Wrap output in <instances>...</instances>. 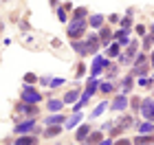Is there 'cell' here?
<instances>
[{
  "label": "cell",
  "mask_w": 154,
  "mask_h": 145,
  "mask_svg": "<svg viewBox=\"0 0 154 145\" xmlns=\"http://www.w3.org/2000/svg\"><path fill=\"white\" fill-rule=\"evenodd\" d=\"M84 31H86V22H84V20H73V22L68 24V35L73 38V42L84 35Z\"/></svg>",
  "instance_id": "cell-1"
},
{
  "label": "cell",
  "mask_w": 154,
  "mask_h": 145,
  "mask_svg": "<svg viewBox=\"0 0 154 145\" xmlns=\"http://www.w3.org/2000/svg\"><path fill=\"white\" fill-rule=\"evenodd\" d=\"M40 99H42L40 92L35 90V88H31L29 84H26L24 90H22V101H24V103H31V106H35V103H40Z\"/></svg>",
  "instance_id": "cell-2"
},
{
  "label": "cell",
  "mask_w": 154,
  "mask_h": 145,
  "mask_svg": "<svg viewBox=\"0 0 154 145\" xmlns=\"http://www.w3.org/2000/svg\"><path fill=\"white\" fill-rule=\"evenodd\" d=\"M141 114H143V119L145 121H154V99H143V103H141Z\"/></svg>",
  "instance_id": "cell-3"
},
{
  "label": "cell",
  "mask_w": 154,
  "mask_h": 145,
  "mask_svg": "<svg viewBox=\"0 0 154 145\" xmlns=\"http://www.w3.org/2000/svg\"><path fill=\"white\" fill-rule=\"evenodd\" d=\"M137 42H130L128 44V51H125L123 55H119V59H121V64H132V59H134V55H137Z\"/></svg>",
  "instance_id": "cell-4"
},
{
  "label": "cell",
  "mask_w": 154,
  "mask_h": 145,
  "mask_svg": "<svg viewBox=\"0 0 154 145\" xmlns=\"http://www.w3.org/2000/svg\"><path fill=\"white\" fill-rule=\"evenodd\" d=\"M148 73V62H145V55H139L137 57V68L132 71V75H145Z\"/></svg>",
  "instance_id": "cell-5"
},
{
  "label": "cell",
  "mask_w": 154,
  "mask_h": 145,
  "mask_svg": "<svg viewBox=\"0 0 154 145\" xmlns=\"http://www.w3.org/2000/svg\"><path fill=\"white\" fill-rule=\"evenodd\" d=\"M125 106H128V99H125V95H119L117 99L112 101V110H117V112L125 110Z\"/></svg>",
  "instance_id": "cell-6"
},
{
  "label": "cell",
  "mask_w": 154,
  "mask_h": 145,
  "mask_svg": "<svg viewBox=\"0 0 154 145\" xmlns=\"http://www.w3.org/2000/svg\"><path fill=\"white\" fill-rule=\"evenodd\" d=\"M33 123H35V121H33V119H29V121H24V123H18V128H16V132H18L20 136H22V134H26V132H29V130L33 128Z\"/></svg>",
  "instance_id": "cell-7"
},
{
  "label": "cell",
  "mask_w": 154,
  "mask_h": 145,
  "mask_svg": "<svg viewBox=\"0 0 154 145\" xmlns=\"http://www.w3.org/2000/svg\"><path fill=\"white\" fill-rule=\"evenodd\" d=\"M86 48H88V53H95L97 48H99V38H97V35H90V38L86 40Z\"/></svg>",
  "instance_id": "cell-8"
},
{
  "label": "cell",
  "mask_w": 154,
  "mask_h": 145,
  "mask_svg": "<svg viewBox=\"0 0 154 145\" xmlns=\"http://www.w3.org/2000/svg\"><path fill=\"white\" fill-rule=\"evenodd\" d=\"M18 110H20V114H35V112H38L35 106H31V103H24V101L18 106Z\"/></svg>",
  "instance_id": "cell-9"
},
{
  "label": "cell",
  "mask_w": 154,
  "mask_h": 145,
  "mask_svg": "<svg viewBox=\"0 0 154 145\" xmlns=\"http://www.w3.org/2000/svg\"><path fill=\"white\" fill-rule=\"evenodd\" d=\"M101 66H106V62H103L101 57H95V62H93V73H90V77H97L99 75V71H101Z\"/></svg>",
  "instance_id": "cell-10"
},
{
  "label": "cell",
  "mask_w": 154,
  "mask_h": 145,
  "mask_svg": "<svg viewBox=\"0 0 154 145\" xmlns=\"http://www.w3.org/2000/svg\"><path fill=\"white\" fill-rule=\"evenodd\" d=\"M90 134V125H82L79 130H77V141H86Z\"/></svg>",
  "instance_id": "cell-11"
},
{
  "label": "cell",
  "mask_w": 154,
  "mask_h": 145,
  "mask_svg": "<svg viewBox=\"0 0 154 145\" xmlns=\"http://www.w3.org/2000/svg\"><path fill=\"white\" fill-rule=\"evenodd\" d=\"M86 141H88L86 145H95V143L99 145V143L103 141V139H101V132H93V134H88V139H86Z\"/></svg>",
  "instance_id": "cell-12"
},
{
  "label": "cell",
  "mask_w": 154,
  "mask_h": 145,
  "mask_svg": "<svg viewBox=\"0 0 154 145\" xmlns=\"http://www.w3.org/2000/svg\"><path fill=\"white\" fill-rule=\"evenodd\" d=\"M115 35H112V31H110V29H101V44H110V40H112Z\"/></svg>",
  "instance_id": "cell-13"
},
{
  "label": "cell",
  "mask_w": 154,
  "mask_h": 145,
  "mask_svg": "<svg viewBox=\"0 0 154 145\" xmlns=\"http://www.w3.org/2000/svg\"><path fill=\"white\" fill-rule=\"evenodd\" d=\"M16 145H35V136H20Z\"/></svg>",
  "instance_id": "cell-14"
},
{
  "label": "cell",
  "mask_w": 154,
  "mask_h": 145,
  "mask_svg": "<svg viewBox=\"0 0 154 145\" xmlns=\"http://www.w3.org/2000/svg\"><path fill=\"white\" fill-rule=\"evenodd\" d=\"M62 121H64V116H62V114H51L46 119V125H57V123H62Z\"/></svg>",
  "instance_id": "cell-15"
},
{
  "label": "cell",
  "mask_w": 154,
  "mask_h": 145,
  "mask_svg": "<svg viewBox=\"0 0 154 145\" xmlns=\"http://www.w3.org/2000/svg\"><path fill=\"white\" fill-rule=\"evenodd\" d=\"M79 119H82V114H79V112H75L71 119H66L64 123H66V128H73V125H77V123H79Z\"/></svg>",
  "instance_id": "cell-16"
},
{
  "label": "cell",
  "mask_w": 154,
  "mask_h": 145,
  "mask_svg": "<svg viewBox=\"0 0 154 145\" xmlns=\"http://www.w3.org/2000/svg\"><path fill=\"white\" fill-rule=\"evenodd\" d=\"M97 88H99V84H97L95 79H93V81H88V88H86V92H84V95H86V97L95 95V92H97Z\"/></svg>",
  "instance_id": "cell-17"
},
{
  "label": "cell",
  "mask_w": 154,
  "mask_h": 145,
  "mask_svg": "<svg viewBox=\"0 0 154 145\" xmlns=\"http://www.w3.org/2000/svg\"><path fill=\"white\" fill-rule=\"evenodd\" d=\"M73 48H75V51L79 53V55H86V53H88V48H86V42H73Z\"/></svg>",
  "instance_id": "cell-18"
},
{
  "label": "cell",
  "mask_w": 154,
  "mask_h": 145,
  "mask_svg": "<svg viewBox=\"0 0 154 145\" xmlns=\"http://www.w3.org/2000/svg\"><path fill=\"white\" fill-rule=\"evenodd\" d=\"M115 38L119 40V44H130V40H128V31H125V29H123V31H119Z\"/></svg>",
  "instance_id": "cell-19"
},
{
  "label": "cell",
  "mask_w": 154,
  "mask_h": 145,
  "mask_svg": "<svg viewBox=\"0 0 154 145\" xmlns=\"http://www.w3.org/2000/svg\"><path fill=\"white\" fill-rule=\"evenodd\" d=\"M77 99H79V92H77V90H71V92H66L64 103H73V101H77Z\"/></svg>",
  "instance_id": "cell-20"
},
{
  "label": "cell",
  "mask_w": 154,
  "mask_h": 145,
  "mask_svg": "<svg viewBox=\"0 0 154 145\" xmlns=\"http://www.w3.org/2000/svg\"><path fill=\"white\" fill-rule=\"evenodd\" d=\"M152 130H154V125H152L150 121H145V123H141V125H139V132H141V134H150Z\"/></svg>",
  "instance_id": "cell-21"
},
{
  "label": "cell",
  "mask_w": 154,
  "mask_h": 145,
  "mask_svg": "<svg viewBox=\"0 0 154 145\" xmlns=\"http://www.w3.org/2000/svg\"><path fill=\"white\" fill-rule=\"evenodd\" d=\"M134 143H137V145H150V143H152V139H150L148 134H145V136L141 134V136H137V139H134Z\"/></svg>",
  "instance_id": "cell-22"
},
{
  "label": "cell",
  "mask_w": 154,
  "mask_h": 145,
  "mask_svg": "<svg viewBox=\"0 0 154 145\" xmlns=\"http://www.w3.org/2000/svg\"><path fill=\"white\" fill-rule=\"evenodd\" d=\"M101 24H103V18H101V16H93V18H90V26H95V29H99Z\"/></svg>",
  "instance_id": "cell-23"
},
{
  "label": "cell",
  "mask_w": 154,
  "mask_h": 145,
  "mask_svg": "<svg viewBox=\"0 0 154 145\" xmlns=\"http://www.w3.org/2000/svg\"><path fill=\"white\" fill-rule=\"evenodd\" d=\"M62 103H64V101L51 99V101H48V110H53V112H55V110H60V108H62Z\"/></svg>",
  "instance_id": "cell-24"
},
{
  "label": "cell",
  "mask_w": 154,
  "mask_h": 145,
  "mask_svg": "<svg viewBox=\"0 0 154 145\" xmlns=\"http://www.w3.org/2000/svg\"><path fill=\"white\" fill-rule=\"evenodd\" d=\"M86 9H84V7H79V9H75V20H84V18H86Z\"/></svg>",
  "instance_id": "cell-25"
},
{
  "label": "cell",
  "mask_w": 154,
  "mask_h": 145,
  "mask_svg": "<svg viewBox=\"0 0 154 145\" xmlns=\"http://www.w3.org/2000/svg\"><path fill=\"white\" fill-rule=\"evenodd\" d=\"M108 55H112V57H119V44H110V46H108Z\"/></svg>",
  "instance_id": "cell-26"
},
{
  "label": "cell",
  "mask_w": 154,
  "mask_h": 145,
  "mask_svg": "<svg viewBox=\"0 0 154 145\" xmlns=\"http://www.w3.org/2000/svg\"><path fill=\"white\" fill-rule=\"evenodd\" d=\"M106 106H108V103H99V106H97V108L93 110V114H90V116H99V114L103 112V110H106Z\"/></svg>",
  "instance_id": "cell-27"
},
{
  "label": "cell",
  "mask_w": 154,
  "mask_h": 145,
  "mask_svg": "<svg viewBox=\"0 0 154 145\" xmlns=\"http://www.w3.org/2000/svg\"><path fill=\"white\" fill-rule=\"evenodd\" d=\"M130 125H132V119H130V116H123V119L119 121V128H121V130H123V128H130Z\"/></svg>",
  "instance_id": "cell-28"
},
{
  "label": "cell",
  "mask_w": 154,
  "mask_h": 145,
  "mask_svg": "<svg viewBox=\"0 0 154 145\" xmlns=\"http://www.w3.org/2000/svg\"><path fill=\"white\" fill-rule=\"evenodd\" d=\"M60 132H62V128L55 125V128H48L46 132H44V136H55V134H60Z\"/></svg>",
  "instance_id": "cell-29"
},
{
  "label": "cell",
  "mask_w": 154,
  "mask_h": 145,
  "mask_svg": "<svg viewBox=\"0 0 154 145\" xmlns=\"http://www.w3.org/2000/svg\"><path fill=\"white\" fill-rule=\"evenodd\" d=\"M35 79H38V75H33V73H26V75H24V81H26V84H33Z\"/></svg>",
  "instance_id": "cell-30"
},
{
  "label": "cell",
  "mask_w": 154,
  "mask_h": 145,
  "mask_svg": "<svg viewBox=\"0 0 154 145\" xmlns=\"http://www.w3.org/2000/svg\"><path fill=\"white\" fill-rule=\"evenodd\" d=\"M152 42H154V38H152V35H148V38L143 40V48H150V46H152Z\"/></svg>",
  "instance_id": "cell-31"
},
{
  "label": "cell",
  "mask_w": 154,
  "mask_h": 145,
  "mask_svg": "<svg viewBox=\"0 0 154 145\" xmlns=\"http://www.w3.org/2000/svg\"><path fill=\"white\" fill-rule=\"evenodd\" d=\"M130 88H132V79L128 77V79L123 81V90H125V92H130Z\"/></svg>",
  "instance_id": "cell-32"
},
{
  "label": "cell",
  "mask_w": 154,
  "mask_h": 145,
  "mask_svg": "<svg viewBox=\"0 0 154 145\" xmlns=\"http://www.w3.org/2000/svg\"><path fill=\"white\" fill-rule=\"evenodd\" d=\"M115 145H132V141H128V139H119Z\"/></svg>",
  "instance_id": "cell-33"
},
{
  "label": "cell",
  "mask_w": 154,
  "mask_h": 145,
  "mask_svg": "<svg viewBox=\"0 0 154 145\" xmlns=\"http://www.w3.org/2000/svg\"><path fill=\"white\" fill-rule=\"evenodd\" d=\"M121 24H123V29H125V31H128L132 22H130V18H123V22H121Z\"/></svg>",
  "instance_id": "cell-34"
},
{
  "label": "cell",
  "mask_w": 154,
  "mask_h": 145,
  "mask_svg": "<svg viewBox=\"0 0 154 145\" xmlns=\"http://www.w3.org/2000/svg\"><path fill=\"white\" fill-rule=\"evenodd\" d=\"M99 88H101V90H103V92H110V90H112V86H110V84H101Z\"/></svg>",
  "instance_id": "cell-35"
},
{
  "label": "cell",
  "mask_w": 154,
  "mask_h": 145,
  "mask_svg": "<svg viewBox=\"0 0 154 145\" xmlns=\"http://www.w3.org/2000/svg\"><path fill=\"white\" fill-rule=\"evenodd\" d=\"M57 16H60V20H62V22L66 20V13H64V9H57Z\"/></svg>",
  "instance_id": "cell-36"
},
{
  "label": "cell",
  "mask_w": 154,
  "mask_h": 145,
  "mask_svg": "<svg viewBox=\"0 0 154 145\" xmlns=\"http://www.w3.org/2000/svg\"><path fill=\"white\" fill-rule=\"evenodd\" d=\"M64 84V79H51V86H62Z\"/></svg>",
  "instance_id": "cell-37"
},
{
  "label": "cell",
  "mask_w": 154,
  "mask_h": 145,
  "mask_svg": "<svg viewBox=\"0 0 154 145\" xmlns=\"http://www.w3.org/2000/svg\"><path fill=\"white\" fill-rule=\"evenodd\" d=\"M132 106H134V108H141V101H139L137 97H134V99H132Z\"/></svg>",
  "instance_id": "cell-38"
},
{
  "label": "cell",
  "mask_w": 154,
  "mask_h": 145,
  "mask_svg": "<svg viewBox=\"0 0 154 145\" xmlns=\"http://www.w3.org/2000/svg\"><path fill=\"white\" fill-rule=\"evenodd\" d=\"M99 145H112V141H110V139H108V141H101Z\"/></svg>",
  "instance_id": "cell-39"
},
{
  "label": "cell",
  "mask_w": 154,
  "mask_h": 145,
  "mask_svg": "<svg viewBox=\"0 0 154 145\" xmlns=\"http://www.w3.org/2000/svg\"><path fill=\"white\" fill-rule=\"evenodd\" d=\"M152 66H154V53H152Z\"/></svg>",
  "instance_id": "cell-40"
}]
</instances>
